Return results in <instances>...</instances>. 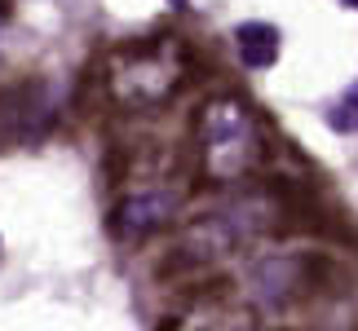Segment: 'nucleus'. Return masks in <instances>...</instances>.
Wrapping results in <instances>:
<instances>
[{
    "label": "nucleus",
    "mask_w": 358,
    "mask_h": 331,
    "mask_svg": "<svg viewBox=\"0 0 358 331\" xmlns=\"http://www.w3.org/2000/svg\"><path fill=\"white\" fill-rule=\"evenodd\" d=\"M279 45H283V36L270 22H239L235 27V49H239L243 66H252V71H266V66L279 62Z\"/></svg>",
    "instance_id": "423d86ee"
},
{
    "label": "nucleus",
    "mask_w": 358,
    "mask_h": 331,
    "mask_svg": "<svg viewBox=\"0 0 358 331\" xmlns=\"http://www.w3.org/2000/svg\"><path fill=\"white\" fill-rule=\"evenodd\" d=\"M195 146L203 159L213 186H235L248 182L261 163L270 159V137L266 124L252 110V102L235 98V93H217L199 106L195 115Z\"/></svg>",
    "instance_id": "f257e3e1"
},
{
    "label": "nucleus",
    "mask_w": 358,
    "mask_h": 331,
    "mask_svg": "<svg viewBox=\"0 0 358 331\" xmlns=\"http://www.w3.org/2000/svg\"><path fill=\"white\" fill-rule=\"evenodd\" d=\"M327 128L332 133H358V84H350L332 106H327Z\"/></svg>",
    "instance_id": "0eeeda50"
},
{
    "label": "nucleus",
    "mask_w": 358,
    "mask_h": 331,
    "mask_svg": "<svg viewBox=\"0 0 358 331\" xmlns=\"http://www.w3.org/2000/svg\"><path fill=\"white\" fill-rule=\"evenodd\" d=\"M186 80V53L177 36H146L111 49L106 58V89L111 98L133 110H155L182 89Z\"/></svg>",
    "instance_id": "7ed1b4c3"
},
{
    "label": "nucleus",
    "mask_w": 358,
    "mask_h": 331,
    "mask_svg": "<svg viewBox=\"0 0 358 331\" xmlns=\"http://www.w3.org/2000/svg\"><path fill=\"white\" fill-rule=\"evenodd\" d=\"M173 5H177V9H186V5H190V0H173Z\"/></svg>",
    "instance_id": "1a4fd4ad"
},
{
    "label": "nucleus",
    "mask_w": 358,
    "mask_h": 331,
    "mask_svg": "<svg viewBox=\"0 0 358 331\" xmlns=\"http://www.w3.org/2000/svg\"><path fill=\"white\" fill-rule=\"evenodd\" d=\"M283 199L270 195V190H252L235 203H222V208L203 212L195 221H186L182 234H177L173 247V265H208V260H222L239 247L266 239L283 226Z\"/></svg>",
    "instance_id": "f03ea898"
},
{
    "label": "nucleus",
    "mask_w": 358,
    "mask_h": 331,
    "mask_svg": "<svg viewBox=\"0 0 358 331\" xmlns=\"http://www.w3.org/2000/svg\"><path fill=\"white\" fill-rule=\"evenodd\" d=\"M252 331H257V327H252Z\"/></svg>",
    "instance_id": "9b49d317"
},
{
    "label": "nucleus",
    "mask_w": 358,
    "mask_h": 331,
    "mask_svg": "<svg viewBox=\"0 0 358 331\" xmlns=\"http://www.w3.org/2000/svg\"><path fill=\"white\" fill-rule=\"evenodd\" d=\"M0 31H5V5H0Z\"/></svg>",
    "instance_id": "6e6552de"
},
{
    "label": "nucleus",
    "mask_w": 358,
    "mask_h": 331,
    "mask_svg": "<svg viewBox=\"0 0 358 331\" xmlns=\"http://www.w3.org/2000/svg\"><path fill=\"white\" fill-rule=\"evenodd\" d=\"M319 270L323 260L314 256H270L252 270V292L270 309L301 305V300H314V292H319Z\"/></svg>",
    "instance_id": "20e7f679"
},
{
    "label": "nucleus",
    "mask_w": 358,
    "mask_h": 331,
    "mask_svg": "<svg viewBox=\"0 0 358 331\" xmlns=\"http://www.w3.org/2000/svg\"><path fill=\"white\" fill-rule=\"evenodd\" d=\"M345 5H350V9H358V0H345Z\"/></svg>",
    "instance_id": "9d476101"
},
{
    "label": "nucleus",
    "mask_w": 358,
    "mask_h": 331,
    "mask_svg": "<svg viewBox=\"0 0 358 331\" xmlns=\"http://www.w3.org/2000/svg\"><path fill=\"white\" fill-rule=\"evenodd\" d=\"M177 203L182 195L169 186H142L133 195H124L115 208H111V234L120 243H146L150 234L169 230L173 216H177Z\"/></svg>",
    "instance_id": "39448f33"
}]
</instances>
